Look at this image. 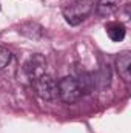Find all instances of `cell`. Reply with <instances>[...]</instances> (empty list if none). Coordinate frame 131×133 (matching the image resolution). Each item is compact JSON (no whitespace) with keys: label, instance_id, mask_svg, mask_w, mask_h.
Here are the masks:
<instances>
[{"label":"cell","instance_id":"30bf717a","mask_svg":"<svg viewBox=\"0 0 131 133\" xmlns=\"http://www.w3.org/2000/svg\"><path fill=\"white\" fill-rule=\"evenodd\" d=\"M19 31L30 39H39L42 36V26L34 23V22H28V23H23Z\"/></svg>","mask_w":131,"mask_h":133},{"label":"cell","instance_id":"8fae6325","mask_svg":"<svg viewBox=\"0 0 131 133\" xmlns=\"http://www.w3.org/2000/svg\"><path fill=\"white\" fill-rule=\"evenodd\" d=\"M9 62H11V51L5 46H0V70L8 66Z\"/></svg>","mask_w":131,"mask_h":133},{"label":"cell","instance_id":"3957f363","mask_svg":"<svg viewBox=\"0 0 131 133\" xmlns=\"http://www.w3.org/2000/svg\"><path fill=\"white\" fill-rule=\"evenodd\" d=\"M57 88H59V98L65 104H74L82 96L79 85L76 82V77L72 76H66L63 79H60L57 82Z\"/></svg>","mask_w":131,"mask_h":133},{"label":"cell","instance_id":"52a82bcc","mask_svg":"<svg viewBox=\"0 0 131 133\" xmlns=\"http://www.w3.org/2000/svg\"><path fill=\"white\" fill-rule=\"evenodd\" d=\"M120 0H99L96 5V12L102 17H110L119 9Z\"/></svg>","mask_w":131,"mask_h":133},{"label":"cell","instance_id":"6da1fadb","mask_svg":"<svg viewBox=\"0 0 131 133\" xmlns=\"http://www.w3.org/2000/svg\"><path fill=\"white\" fill-rule=\"evenodd\" d=\"M93 11V2L91 0H76L63 8V17L66 23L77 26L80 25Z\"/></svg>","mask_w":131,"mask_h":133},{"label":"cell","instance_id":"5b68a950","mask_svg":"<svg viewBox=\"0 0 131 133\" xmlns=\"http://www.w3.org/2000/svg\"><path fill=\"white\" fill-rule=\"evenodd\" d=\"M116 68H117L119 76L125 82H130L131 81V53L130 51H123V53H120L117 56Z\"/></svg>","mask_w":131,"mask_h":133},{"label":"cell","instance_id":"7a4b0ae2","mask_svg":"<svg viewBox=\"0 0 131 133\" xmlns=\"http://www.w3.org/2000/svg\"><path fill=\"white\" fill-rule=\"evenodd\" d=\"M33 82V87L35 90V95L42 101L51 102L59 98V88H57V82L49 76V74H42L39 77H35Z\"/></svg>","mask_w":131,"mask_h":133},{"label":"cell","instance_id":"8992f818","mask_svg":"<svg viewBox=\"0 0 131 133\" xmlns=\"http://www.w3.org/2000/svg\"><path fill=\"white\" fill-rule=\"evenodd\" d=\"M77 85H79V90L82 95H90L91 91H94L96 88V82H94V76L93 73H88V71H82L79 74V77L76 79Z\"/></svg>","mask_w":131,"mask_h":133},{"label":"cell","instance_id":"ba28073f","mask_svg":"<svg viewBox=\"0 0 131 133\" xmlns=\"http://www.w3.org/2000/svg\"><path fill=\"white\" fill-rule=\"evenodd\" d=\"M106 34L113 42H122L125 39V34H127L125 25L120 22H113L106 26Z\"/></svg>","mask_w":131,"mask_h":133},{"label":"cell","instance_id":"277c9868","mask_svg":"<svg viewBox=\"0 0 131 133\" xmlns=\"http://www.w3.org/2000/svg\"><path fill=\"white\" fill-rule=\"evenodd\" d=\"M25 73H26V76L34 81L35 77H39V76H42V74H45V71H46V61H45V57L43 56H40V54H33L26 62H25Z\"/></svg>","mask_w":131,"mask_h":133},{"label":"cell","instance_id":"9c48e42d","mask_svg":"<svg viewBox=\"0 0 131 133\" xmlns=\"http://www.w3.org/2000/svg\"><path fill=\"white\" fill-rule=\"evenodd\" d=\"M94 76V82H96V88H106L110 85V79H111V74H110V68L108 66H102L97 73H93Z\"/></svg>","mask_w":131,"mask_h":133}]
</instances>
